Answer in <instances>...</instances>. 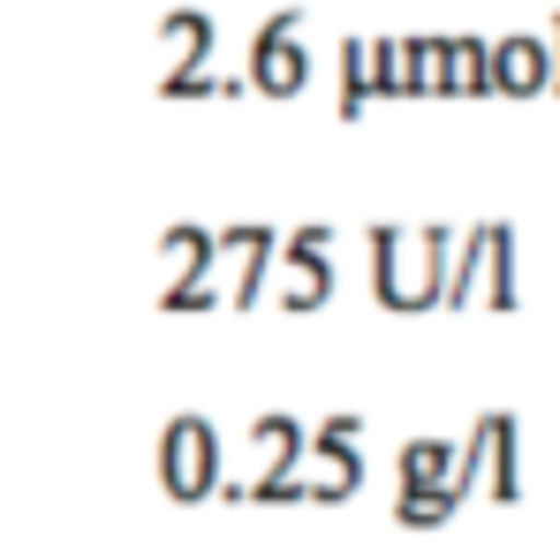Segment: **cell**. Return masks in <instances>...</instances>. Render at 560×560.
<instances>
[{"mask_svg":"<svg viewBox=\"0 0 560 560\" xmlns=\"http://www.w3.org/2000/svg\"><path fill=\"white\" fill-rule=\"evenodd\" d=\"M455 228H372V295L386 311H432L447 288Z\"/></svg>","mask_w":560,"mask_h":560,"instance_id":"1","label":"cell"},{"mask_svg":"<svg viewBox=\"0 0 560 560\" xmlns=\"http://www.w3.org/2000/svg\"><path fill=\"white\" fill-rule=\"evenodd\" d=\"M440 303H447V311H469V303L515 311V303H523V295H515V235H508L500 220H477V228L455 235V258H447Z\"/></svg>","mask_w":560,"mask_h":560,"instance_id":"2","label":"cell"},{"mask_svg":"<svg viewBox=\"0 0 560 560\" xmlns=\"http://www.w3.org/2000/svg\"><path fill=\"white\" fill-rule=\"evenodd\" d=\"M364 424L357 417H326L318 432H303V455H295V477H303V500H349L364 492Z\"/></svg>","mask_w":560,"mask_h":560,"instance_id":"3","label":"cell"},{"mask_svg":"<svg viewBox=\"0 0 560 560\" xmlns=\"http://www.w3.org/2000/svg\"><path fill=\"white\" fill-rule=\"evenodd\" d=\"M243 77L250 92L266 98H295L311 84V46H303V8H280L273 23L250 31V54H243Z\"/></svg>","mask_w":560,"mask_h":560,"instance_id":"4","label":"cell"},{"mask_svg":"<svg viewBox=\"0 0 560 560\" xmlns=\"http://www.w3.org/2000/svg\"><path fill=\"white\" fill-rule=\"evenodd\" d=\"M273 266H280L273 311H288V318L326 311V295H334V228H295V235H280Z\"/></svg>","mask_w":560,"mask_h":560,"instance_id":"5","label":"cell"},{"mask_svg":"<svg viewBox=\"0 0 560 560\" xmlns=\"http://www.w3.org/2000/svg\"><path fill=\"white\" fill-rule=\"evenodd\" d=\"M160 311H205L220 273V235L212 228H167L160 235Z\"/></svg>","mask_w":560,"mask_h":560,"instance_id":"6","label":"cell"},{"mask_svg":"<svg viewBox=\"0 0 560 560\" xmlns=\"http://www.w3.org/2000/svg\"><path fill=\"white\" fill-rule=\"evenodd\" d=\"M160 485L175 500H212L220 492V432L205 417H175L160 440Z\"/></svg>","mask_w":560,"mask_h":560,"instance_id":"7","label":"cell"},{"mask_svg":"<svg viewBox=\"0 0 560 560\" xmlns=\"http://www.w3.org/2000/svg\"><path fill=\"white\" fill-rule=\"evenodd\" d=\"M273 250H280V228H220V258L235 266L228 311H258V295L273 280Z\"/></svg>","mask_w":560,"mask_h":560,"instance_id":"8","label":"cell"},{"mask_svg":"<svg viewBox=\"0 0 560 560\" xmlns=\"http://www.w3.org/2000/svg\"><path fill=\"white\" fill-rule=\"evenodd\" d=\"M492 92H508V98L553 92V54H546V38H530V31L492 38Z\"/></svg>","mask_w":560,"mask_h":560,"instance_id":"9","label":"cell"},{"mask_svg":"<svg viewBox=\"0 0 560 560\" xmlns=\"http://www.w3.org/2000/svg\"><path fill=\"white\" fill-rule=\"evenodd\" d=\"M440 92L492 98V38H440Z\"/></svg>","mask_w":560,"mask_h":560,"instance_id":"10","label":"cell"},{"mask_svg":"<svg viewBox=\"0 0 560 560\" xmlns=\"http://www.w3.org/2000/svg\"><path fill=\"white\" fill-rule=\"evenodd\" d=\"M334 69H341V121H364V114H372V98H378V77H372V38H341Z\"/></svg>","mask_w":560,"mask_h":560,"instance_id":"11","label":"cell"},{"mask_svg":"<svg viewBox=\"0 0 560 560\" xmlns=\"http://www.w3.org/2000/svg\"><path fill=\"white\" fill-rule=\"evenodd\" d=\"M546 54H553V92H560V8H553V38H546Z\"/></svg>","mask_w":560,"mask_h":560,"instance_id":"12","label":"cell"}]
</instances>
